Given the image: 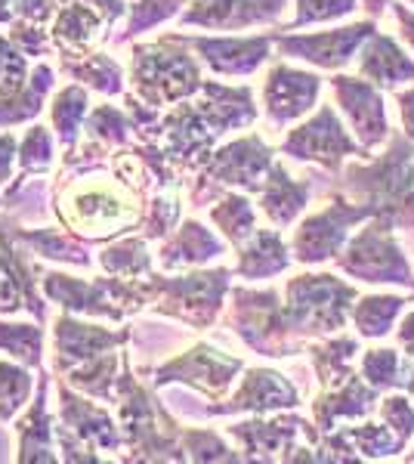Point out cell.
Instances as JSON below:
<instances>
[{"instance_id":"1","label":"cell","mask_w":414,"mask_h":464,"mask_svg":"<svg viewBox=\"0 0 414 464\" xmlns=\"http://www.w3.org/2000/svg\"><path fill=\"white\" fill-rule=\"evenodd\" d=\"M341 192L374 214H387L396 229H414V143L409 137H390V149L371 161H352L341 168Z\"/></svg>"},{"instance_id":"2","label":"cell","mask_w":414,"mask_h":464,"mask_svg":"<svg viewBox=\"0 0 414 464\" xmlns=\"http://www.w3.org/2000/svg\"><path fill=\"white\" fill-rule=\"evenodd\" d=\"M118 424H121L124 443H127V461H186L183 449V424L170 418V411L155 400L149 387L140 384L133 375V362L124 353V369L118 378Z\"/></svg>"},{"instance_id":"3","label":"cell","mask_w":414,"mask_h":464,"mask_svg":"<svg viewBox=\"0 0 414 464\" xmlns=\"http://www.w3.org/2000/svg\"><path fill=\"white\" fill-rule=\"evenodd\" d=\"M130 87L152 109H170L183 100H192L205 84L198 59L189 53L177 34H164L158 41L137 44L130 50Z\"/></svg>"},{"instance_id":"4","label":"cell","mask_w":414,"mask_h":464,"mask_svg":"<svg viewBox=\"0 0 414 464\" xmlns=\"http://www.w3.org/2000/svg\"><path fill=\"white\" fill-rule=\"evenodd\" d=\"M359 291L331 273H300L284 285V316L300 341L341 334Z\"/></svg>"},{"instance_id":"5","label":"cell","mask_w":414,"mask_h":464,"mask_svg":"<svg viewBox=\"0 0 414 464\" xmlns=\"http://www.w3.org/2000/svg\"><path fill=\"white\" fill-rule=\"evenodd\" d=\"M232 269H195L183 276H152L149 306L158 316L177 319L192 332H205L223 310V297L229 295Z\"/></svg>"},{"instance_id":"6","label":"cell","mask_w":414,"mask_h":464,"mask_svg":"<svg viewBox=\"0 0 414 464\" xmlns=\"http://www.w3.org/2000/svg\"><path fill=\"white\" fill-rule=\"evenodd\" d=\"M229 328L260 356L282 359L303 353L306 343L291 332L282 295L275 288H232Z\"/></svg>"},{"instance_id":"7","label":"cell","mask_w":414,"mask_h":464,"mask_svg":"<svg viewBox=\"0 0 414 464\" xmlns=\"http://www.w3.org/2000/svg\"><path fill=\"white\" fill-rule=\"evenodd\" d=\"M337 266L346 276L368 285L414 288L411 264L396 242V223L387 214H374L359 236H350L346 248L337 254Z\"/></svg>"},{"instance_id":"8","label":"cell","mask_w":414,"mask_h":464,"mask_svg":"<svg viewBox=\"0 0 414 464\" xmlns=\"http://www.w3.org/2000/svg\"><path fill=\"white\" fill-rule=\"evenodd\" d=\"M374 211L359 201H346L343 192L334 201H328L322 211L310 214L306 220H300V227L294 229L291 238V254L297 264L315 266L337 260V254L346 248L356 223L371 220Z\"/></svg>"},{"instance_id":"9","label":"cell","mask_w":414,"mask_h":464,"mask_svg":"<svg viewBox=\"0 0 414 464\" xmlns=\"http://www.w3.org/2000/svg\"><path fill=\"white\" fill-rule=\"evenodd\" d=\"M142 375H152V387H168V384H186L192 391H198L207 400L220 402L226 391L232 387V381L245 372V362L238 356H229L223 350H217L214 343H195V347L183 350L179 356L168 359L158 369H140Z\"/></svg>"},{"instance_id":"10","label":"cell","mask_w":414,"mask_h":464,"mask_svg":"<svg viewBox=\"0 0 414 464\" xmlns=\"http://www.w3.org/2000/svg\"><path fill=\"white\" fill-rule=\"evenodd\" d=\"M124 13V0H56V16L50 22L53 47L69 56L96 53Z\"/></svg>"},{"instance_id":"11","label":"cell","mask_w":414,"mask_h":464,"mask_svg":"<svg viewBox=\"0 0 414 464\" xmlns=\"http://www.w3.org/2000/svg\"><path fill=\"white\" fill-rule=\"evenodd\" d=\"M278 152L291 155L297 161H313L325 170H341L343 159L356 155V159H368L371 152H365L359 140L350 137V130L341 124L334 106H322L310 121L297 124L288 137L282 140Z\"/></svg>"},{"instance_id":"12","label":"cell","mask_w":414,"mask_h":464,"mask_svg":"<svg viewBox=\"0 0 414 464\" xmlns=\"http://www.w3.org/2000/svg\"><path fill=\"white\" fill-rule=\"evenodd\" d=\"M374 32H378V25H374V19H368V22H352L346 28H331V32H313V34L273 32V41L282 56L303 59V63L325 72H341L359 56L362 44Z\"/></svg>"},{"instance_id":"13","label":"cell","mask_w":414,"mask_h":464,"mask_svg":"<svg viewBox=\"0 0 414 464\" xmlns=\"http://www.w3.org/2000/svg\"><path fill=\"white\" fill-rule=\"evenodd\" d=\"M273 164H275L273 146H269L260 133H247V137H238V140H232V143H226L223 149H214V155H210L205 168L198 170V177L207 179L210 186H217V189H223V192H229V189L260 192L263 179H266Z\"/></svg>"},{"instance_id":"14","label":"cell","mask_w":414,"mask_h":464,"mask_svg":"<svg viewBox=\"0 0 414 464\" xmlns=\"http://www.w3.org/2000/svg\"><path fill=\"white\" fill-rule=\"evenodd\" d=\"M28 254L32 251L13 236L10 220H0V316H13V313L25 310L37 322H47L41 279H34L43 269H37Z\"/></svg>"},{"instance_id":"15","label":"cell","mask_w":414,"mask_h":464,"mask_svg":"<svg viewBox=\"0 0 414 464\" xmlns=\"http://www.w3.org/2000/svg\"><path fill=\"white\" fill-rule=\"evenodd\" d=\"M331 90L337 96L343 118L350 121L356 140L362 143L365 152H374L393 137L387 118V102H383V90L365 78H352V74H334Z\"/></svg>"},{"instance_id":"16","label":"cell","mask_w":414,"mask_h":464,"mask_svg":"<svg viewBox=\"0 0 414 464\" xmlns=\"http://www.w3.org/2000/svg\"><path fill=\"white\" fill-rule=\"evenodd\" d=\"M322 78L315 72L294 69L288 63H275L263 81V111L273 130H284L288 124L310 115L319 102Z\"/></svg>"},{"instance_id":"17","label":"cell","mask_w":414,"mask_h":464,"mask_svg":"<svg viewBox=\"0 0 414 464\" xmlns=\"http://www.w3.org/2000/svg\"><path fill=\"white\" fill-rule=\"evenodd\" d=\"M130 338V328L96 325V322L78 319L74 313H63L53 322V372L65 375V372L87 362V359L102 356L109 350H121Z\"/></svg>"},{"instance_id":"18","label":"cell","mask_w":414,"mask_h":464,"mask_svg":"<svg viewBox=\"0 0 414 464\" xmlns=\"http://www.w3.org/2000/svg\"><path fill=\"white\" fill-rule=\"evenodd\" d=\"M59 428L72 430L74 437H81L87 446H93L96 452H105V459H115V452H127L121 424L109 415V409L96 406L90 396L78 393L72 384L59 381Z\"/></svg>"},{"instance_id":"19","label":"cell","mask_w":414,"mask_h":464,"mask_svg":"<svg viewBox=\"0 0 414 464\" xmlns=\"http://www.w3.org/2000/svg\"><path fill=\"white\" fill-rule=\"evenodd\" d=\"M177 37L198 53V59L210 72L226 74V78H247V74H254L263 63H269L275 44L273 32L257 37H189V34H177Z\"/></svg>"},{"instance_id":"20","label":"cell","mask_w":414,"mask_h":464,"mask_svg":"<svg viewBox=\"0 0 414 464\" xmlns=\"http://www.w3.org/2000/svg\"><path fill=\"white\" fill-rule=\"evenodd\" d=\"M288 0H192L189 10L179 13L183 28L207 32H245L254 25H273L282 19Z\"/></svg>"},{"instance_id":"21","label":"cell","mask_w":414,"mask_h":464,"mask_svg":"<svg viewBox=\"0 0 414 464\" xmlns=\"http://www.w3.org/2000/svg\"><path fill=\"white\" fill-rule=\"evenodd\" d=\"M300 393L282 372L275 369H247L245 381L229 400L207 406L205 415H273V411L297 409Z\"/></svg>"},{"instance_id":"22","label":"cell","mask_w":414,"mask_h":464,"mask_svg":"<svg viewBox=\"0 0 414 464\" xmlns=\"http://www.w3.org/2000/svg\"><path fill=\"white\" fill-rule=\"evenodd\" d=\"M378 393L365 378H359L352 372L343 384L337 387H325L319 396L313 400V421L315 428L322 430V437L337 428H346V424H356L371 418V411L380 406Z\"/></svg>"},{"instance_id":"23","label":"cell","mask_w":414,"mask_h":464,"mask_svg":"<svg viewBox=\"0 0 414 464\" xmlns=\"http://www.w3.org/2000/svg\"><path fill=\"white\" fill-rule=\"evenodd\" d=\"M192 100L201 109L205 121L214 127L217 137H226L229 130H242L257 121V102H254V90L247 84L229 87L220 81H205Z\"/></svg>"},{"instance_id":"24","label":"cell","mask_w":414,"mask_h":464,"mask_svg":"<svg viewBox=\"0 0 414 464\" xmlns=\"http://www.w3.org/2000/svg\"><path fill=\"white\" fill-rule=\"evenodd\" d=\"M226 254V242L214 229H207L198 220H183L170 236H164V245L158 251V266L164 273L205 266L207 260H217Z\"/></svg>"},{"instance_id":"25","label":"cell","mask_w":414,"mask_h":464,"mask_svg":"<svg viewBox=\"0 0 414 464\" xmlns=\"http://www.w3.org/2000/svg\"><path fill=\"white\" fill-rule=\"evenodd\" d=\"M359 74L380 90H393L399 84H411L414 81V59L390 34L374 32L359 50Z\"/></svg>"},{"instance_id":"26","label":"cell","mask_w":414,"mask_h":464,"mask_svg":"<svg viewBox=\"0 0 414 464\" xmlns=\"http://www.w3.org/2000/svg\"><path fill=\"white\" fill-rule=\"evenodd\" d=\"M260 196V211L266 214V220L273 223L275 229H288L300 214L306 211L313 198V183H303V179H294L288 174L282 161H275L269 168L266 179H263Z\"/></svg>"},{"instance_id":"27","label":"cell","mask_w":414,"mask_h":464,"mask_svg":"<svg viewBox=\"0 0 414 464\" xmlns=\"http://www.w3.org/2000/svg\"><path fill=\"white\" fill-rule=\"evenodd\" d=\"M47 375H41V384H37V396L34 402L28 406L25 418L16 424L19 430V461L22 464H32V461H43L53 464L59 461L56 455V421L50 418L47 409Z\"/></svg>"},{"instance_id":"28","label":"cell","mask_w":414,"mask_h":464,"mask_svg":"<svg viewBox=\"0 0 414 464\" xmlns=\"http://www.w3.org/2000/svg\"><path fill=\"white\" fill-rule=\"evenodd\" d=\"M291 266V248L278 229H257L251 238L238 248L236 276L251 282L273 279Z\"/></svg>"},{"instance_id":"29","label":"cell","mask_w":414,"mask_h":464,"mask_svg":"<svg viewBox=\"0 0 414 464\" xmlns=\"http://www.w3.org/2000/svg\"><path fill=\"white\" fill-rule=\"evenodd\" d=\"M13 236L19 245H25L28 251L37 254L43 260H56V264H69V266H93L90 248L81 236H74L72 229H56V227H41V229H22L16 223H10Z\"/></svg>"},{"instance_id":"30","label":"cell","mask_w":414,"mask_h":464,"mask_svg":"<svg viewBox=\"0 0 414 464\" xmlns=\"http://www.w3.org/2000/svg\"><path fill=\"white\" fill-rule=\"evenodd\" d=\"M121 369H124V353L121 350H109V353L93 356V359H87V362L74 365V369H69L59 378H63L65 384H72L78 393L90 396V400L115 402Z\"/></svg>"},{"instance_id":"31","label":"cell","mask_w":414,"mask_h":464,"mask_svg":"<svg viewBox=\"0 0 414 464\" xmlns=\"http://www.w3.org/2000/svg\"><path fill=\"white\" fill-rule=\"evenodd\" d=\"M59 69L69 74L72 81L84 84L96 93L105 96H121L124 93V69L115 56L109 53H87V56H69L59 53Z\"/></svg>"},{"instance_id":"32","label":"cell","mask_w":414,"mask_h":464,"mask_svg":"<svg viewBox=\"0 0 414 464\" xmlns=\"http://www.w3.org/2000/svg\"><path fill=\"white\" fill-rule=\"evenodd\" d=\"M96 264H100L105 276H118V279H149V276L155 273L146 236L115 238V242H109L100 251Z\"/></svg>"},{"instance_id":"33","label":"cell","mask_w":414,"mask_h":464,"mask_svg":"<svg viewBox=\"0 0 414 464\" xmlns=\"http://www.w3.org/2000/svg\"><path fill=\"white\" fill-rule=\"evenodd\" d=\"M53 168H56V140H53V133L43 124H32L25 130V137L19 140V177L16 183L0 192V198L13 196V192L22 189L25 183H32V179H41Z\"/></svg>"},{"instance_id":"34","label":"cell","mask_w":414,"mask_h":464,"mask_svg":"<svg viewBox=\"0 0 414 464\" xmlns=\"http://www.w3.org/2000/svg\"><path fill=\"white\" fill-rule=\"evenodd\" d=\"M53 81H56V74H53V69L47 63L34 65L32 78H28V84L22 87L19 93L0 96V127L34 121V118L41 115L43 102H47Z\"/></svg>"},{"instance_id":"35","label":"cell","mask_w":414,"mask_h":464,"mask_svg":"<svg viewBox=\"0 0 414 464\" xmlns=\"http://www.w3.org/2000/svg\"><path fill=\"white\" fill-rule=\"evenodd\" d=\"M310 353V362L319 375V387H337L343 384L346 378L352 375V362L359 356V341L356 338H346V334H337V338H328L322 343H310L306 347Z\"/></svg>"},{"instance_id":"36","label":"cell","mask_w":414,"mask_h":464,"mask_svg":"<svg viewBox=\"0 0 414 464\" xmlns=\"http://www.w3.org/2000/svg\"><path fill=\"white\" fill-rule=\"evenodd\" d=\"M87 115H90V93H87L84 84H69L53 96L50 121H53V127H56V137H59V143H63L65 152L78 146L81 127H84Z\"/></svg>"},{"instance_id":"37","label":"cell","mask_w":414,"mask_h":464,"mask_svg":"<svg viewBox=\"0 0 414 464\" xmlns=\"http://www.w3.org/2000/svg\"><path fill=\"white\" fill-rule=\"evenodd\" d=\"M210 223L220 227L226 236V242L242 248L247 238L257 232V211H254L251 198L242 196V192H226L223 198H217V205L207 211Z\"/></svg>"},{"instance_id":"38","label":"cell","mask_w":414,"mask_h":464,"mask_svg":"<svg viewBox=\"0 0 414 464\" xmlns=\"http://www.w3.org/2000/svg\"><path fill=\"white\" fill-rule=\"evenodd\" d=\"M405 297L399 295H368L359 297L356 306H352V322H356V332L359 338L368 341H378L387 338L393 332V322L399 313L405 310Z\"/></svg>"},{"instance_id":"39","label":"cell","mask_w":414,"mask_h":464,"mask_svg":"<svg viewBox=\"0 0 414 464\" xmlns=\"http://www.w3.org/2000/svg\"><path fill=\"white\" fill-rule=\"evenodd\" d=\"M179 214H183V183H168V186H155L152 198H149L146 217L140 223V236H146L149 242L164 238L177 229Z\"/></svg>"},{"instance_id":"40","label":"cell","mask_w":414,"mask_h":464,"mask_svg":"<svg viewBox=\"0 0 414 464\" xmlns=\"http://www.w3.org/2000/svg\"><path fill=\"white\" fill-rule=\"evenodd\" d=\"M411 359L393 347H371L362 356V378L374 391H405V381H409Z\"/></svg>"},{"instance_id":"41","label":"cell","mask_w":414,"mask_h":464,"mask_svg":"<svg viewBox=\"0 0 414 464\" xmlns=\"http://www.w3.org/2000/svg\"><path fill=\"white\" fill-rule=\"evenodd\" d=\"M0 350L10 359L28 365V369H41L43 365V328L28 325V322H6L0 319Z\"/></svg>"},{"instance_id":"42","label":"cell","mask_w":414,"mask_h":464,"mask_svg":"<svg viewBox=\"0 0 414 464\" xmlns=\"http://www.w3.org/2000/svg\"><path fill=\"white\" fill-rule=\"evenodd\" d=\"M87 140H96V143L109 146V149H127L133 143V118L127 109H118V106H96L93 111L87 115Z\"/></svg>"},{"instance_id":"43","label":"cell","mask_w":414,"mask_h":464,"mask_svg":"<svg viewBox=\"0 0 414 464\" xmlns=\"http://www.w3.org/2000/svg\"><path fill=\"white\" fill-rule=\"evenodd\" d=\"M32 387L34 378L28 365L16 362V359H0V421H13L25 409Z\"/></svg>"},{"instance_id":"44","label":"cell","mask_w":414,"mask_h":464,"mask_svg":"<svg viewBox=\"0 0 414 464\" xmlns=\"http://www.w3.org/2000/svg\"><path fill=\"white\" fill-rule=\"evenodd\" d=\"M186 449V461H245L220 433L205 428H183L179 433Z\"/></svg>"},{"instance_id":"45","label":"cell","mask_w":414,"mask_h":464,"mask_svg":"<svg viewBox=\"0 0 414 464\" xmlns=\"http://www.w3.org/2000/svg\"><path fill=\"white\" fill-rule=\"evenodd\" d=\"M359 0H297V16H294L282 32H297L303 25H322V22H337L356 13Z\"/></svg>"},{"instance_id":"46","label":"cell","mask_w":414,"mask_h":464,"mask_svg":"<svg viewBox=\"0 0 414 464\" xmlns=\"http://www.w3.org/2000/svg\"><path fill=\"white\" fill-rule=\"evenodd\" d=\"M380 421H387L399 437L411 440L414 437V406L405 393H393V396H383L380 406H378Z\"/></svg>"},{"instance_id":"47","label":"cell","mask_w":414,"mask_h":464,"mask_svg":"<svg viewBox=\"0 0 414 464\" xmlns=\"http://www.w3.org/2000/svg\"><path fill=\"white\" fill-rule=\"evenodd\" d=\"M16 22H37V25H47L56 16V0H10Z\"/></svg>"},{"instance_id":"48","label":"cell","mask_w":414,"mask_h":464,"mask_svg":"<svg viewBox=\"0 0 414 464\" xmlns=\"http://www.w3.org/2000/svg\"><path fill=\"white\" fill-rule=\"evenodd\" d=\"M16 161H19V140L13 133H0V192L13 179Z\"/></svg>"},{"instance_id":"49","label":"cell","mask_w":414,"mask_h":464,"mask_svg":"<svg viewBox=\"0 0 414 464\" xmlns=\"http://www.w3.org/2000/svg\"><path fill=\"white\" fill-rule=\"evenodd\" d=\"M390 10H393V16L399 22V37H402V41L414 50V13L405 4H399V0L390 4Z\"/></svg>"},{"instance_id":"50","label":"cell","mask_w":414,"mask_h":464,"mask_svg":"<svg viewBox=\"0 0 414 464\" xmlns=\"http://www.w3.org/2000/svg\"><path fill=\"white\" fill-rule=\"evenodd\" d=\"M399 111H402V127H405V137L414 143V84L411 90H399L396 93Z\"/></svg>"},{"instance_id":"51","label":"cell","mask_w":414,"mask_h":464,"mask_svg":"<svg viewBox=\"0 0 414 464\" xmlns=\"http://www.w3.org/2000/svg\"><path fill=\"white\" fill-rule=\"evenodd\" d=\"M396 341H399V347H402V353L414 359V310L402 319V325H399V332H396Z\"/></svg>"},{"instance_id":"52","label":"cell","mask_w":414,"mask_h":464,"mask_svg":"<svg viewBox=\"0 0 414 464\" xmlns=\"http://www.w3.org/2000/svg\"><path fill=\"white\" fill-rule=\"evenodd\" d=\"M362 4H365V13H368V16L378 19L380 13H387V6L393 4V0H362Z\"/></svg>"},{"instance_id":"53","label":"cell","mask_w":414,"mask_h":464,"mask_svg":"<svg viewBox=\"0 0 414 464\" xmlns=\"http://www.w3.org/2000/svg\"><path fill=\"white\" fill-rule=\"evenodd\" d=\"M405 391H409V396L414 400V359H411V369H409V381H405Z\"/></svg>"},{"instance_id":"54","label":"cell","mask_w":414,"mask_h":464,"mask_svg":"<svg viewBox=\"0 0 414 464\" xmlns=\"http://www.w3.org/2000/svg\"><path fill=\"white\" fill-rule=\"evenodd\" d=\"M405 461H414V449H411V452H409V455H405Z\"/></svg>"},{"instance_id":"55","label":"cell","mask_w":414,"mask_h":464,"mask_svg":"<svg viewBox=\"0 0 414 464\" xmlns=\"http://www.w3.org/2000/svg\"><path fill=\"white\" fill-rule=\"evenodd\" d=\"M409 4H411V6H414V0H409Z\"/></svg>"}]
</instances>
